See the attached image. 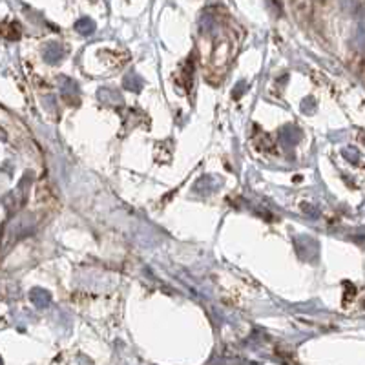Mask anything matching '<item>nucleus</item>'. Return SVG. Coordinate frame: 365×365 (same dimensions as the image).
Segmentation results:
<instances>
[{"instance_id": "obj_2", "label": "nucleus", "mask_w": 365, "mask_h": 365, "mask_svg": "<svg viewBox=\"0 0 365 365\" xmlns=\"http://www.w3.org/2000/svg\"><path fill=\"white\" fill-rule=\"evenodd\" d=\"M64 57V50L61 48V44H48L44 50V58L48 63H57Z\"/></svg>"}, {"instance_id": "obj_5", "label": "nucleus", "mask_w": 365, "mask_h": 365, "mask_svg": "<svg viewBox=\"0 0 365 365\" xmlns=\"http://www.w3.org/2000/svg\"><path fill=\"white\" fill-rule=\"evenodd\" d=\"M125 88L126 90H130V91H139L143 88V79L141 77H139V75H135V73H128L125 77Z\"/></svg>"}, {"instance_id": "obj_4", "label": "nucleus", "mask_w": 365, "mask_h": 365, "mask_svg": "<svg viewBox=\"0 0 365 365\" xmlns=\"http://www.w3.org/2000/svg\"><path fill=\"white\" fill-rule=\"evenodd\" d=\"M75 29L79 31L81 35H90L96 31V22L91 21V19L84 17V19H79V21L75 22Z\"/></svg>"}, {"instance_id": "obj_1", "label": "nucleus", "mask_w": 365, "mask_h": 365, "mask_svg": "<svg viewBox=\"0 0 365 365\" xmlns=\"http://www.w3.org/2000/svg\"><path fill=\"white\" fill-rule=\"evenodd\" d=\"M29 299H31L35 307L38 309H46L51 303L50 292H46L44 289H34V291L29 292Z\"/></svg>"}, {"instance_id": "obj_3", "label": "nucleus", "mask_w": 365, "mask_h": 365, "mask_svg": "<svg viewBox=\"0 0 365 365\" xmlns=\"http://www.w3.org/2000/svg\"><path fill=\"white\" fill-rule=\"evenodd\" d=\"M299 137H302V133H299V130L294 128V126H285L282 132V141L289 146L296 145V143L299 141Z\"/></svg>"}]
</instances>
